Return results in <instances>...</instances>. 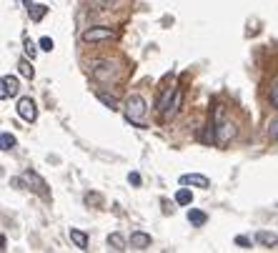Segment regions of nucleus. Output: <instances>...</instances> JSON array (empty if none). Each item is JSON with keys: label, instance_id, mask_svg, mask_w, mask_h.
I'll use <instances>...</instances> for the list:
<instances>
[{"label": "nucleus", "instance_id": "nucleus-1", "mask_svg": "<svg viewBox=\"0 0 278 253\" xmlns=\"http://www.w3.org/2000/svg\"><path fill=\"white\" fill-rule=\"evenodd\" d=\"M146 100H143V95L133 93L128 95V100H125V121L130 123V126L135 128H146L143 126V116H146Z\"/></svg>", "mask_w": 278, "mask_h": 253}, {"label": "nucleus", "instance_id": "nucleus-2", "mask_svg": "<svg viewBox=\"0 0 278 253\" xmlns=\"http://www.w3.org/2000/svg\"><path fill=\"white\" fill-rule=\"evenodd\" d=\"M116 38V31L113 28H105V25H93L88 31H83L80 40L86 45H98V43H105V40H113Z\"/></svg>", "mask_w": 278, "mask_h": 253}, {"label": "nucleus", "instance_id": "nucleus-3", "mask_svg": "<svg viewBox=\"0 0 278 253\" xmlns=\"http://www.w3.org/2000/svg\"><path fill=\"white\" fill-rule=\"evenodd\" d=\"M18 116H20L25 123H33V121L38 118V105H35L33 98H20V100H18Z\"/></svg>", "mask_w": 278, "mask_h": 253}, {"label": "nucleus", "instance_id": "nucleus-4", "mask_svg": "<svg viewBox=\"0 0 278 253\" xmlns=\"http://www.w3.org/2000/svg\"><path fill=\"white\" fill-rule=\"evenodd\" d=\"M91 73L95 80H110L116 75V65L110 63V61H98V63H93Z\"/></svg>", "mask_w": 278, "mask_h": 253}, {"label": "nucleus", "instance_id": "nucleus-5", "mask_svg": "<svg viewBox=\"0 0 278 253\" xmlns=\"http://www.w3.org/2000/svg\"><path fill=\"white\" fill-rule=\"evenodd\" d=\"M233 135H236V126H233L231 121H226V118H223L220 123H216V143H218V146H226Z\"/></svg>", "mask_w": 278, "mask_h": 253}, {"label": "nucleus", "instance_id": "nucleus-6", "mask_svg": "<svg viewBox=\"0 0 278 253\" xmlns=\"http://www.w3.org/2000/svg\"><path fill=\"white\" fill-rule=\"evenodd\" d=\"M23 178L28 181V186H31V188L35 190L38 195H43V198H50V193H48V188H45V181H43V178H40L35 171H31V168H28V171L23 173Z\"/></svg>", "mask_w": 278, "mask_h": 253}, {"label": "nucleus", "instance_id": "nucleus-7", "mask_svg": "<svg viewBox=\"0 0 278 253\" xmlns=\"http://www.w3.org/2000/svg\"><path fill=\"white\" fill-rule=\"evenodd\" d=\"M0 98L3 100H8V98H15L18 91H20V86H18V78L15 75H3V80H0Z\"/></svg>", "mask_w": 278, "mask_h": 253}, {"label": "nucleus", "instance_id": "nucleus-8", "mask_svg": "<svg viewBox=\"0 0 278 253\" xmlns=\"http://www.w3.org/2000/svg\"><path fill=\"white\" fill-rule=\"evenodd\" d=\"M128 243H130V248H135V251H146V248H151L153 238H151L148 233H143V231H133L130 238H128Z\"/></svg>", "mask_w": 278, "mask_h": 253}, {"label": "nucleus", "instance_id": "nucleus-9", "mask_svg": "<svg viewBox=\"0 0 278 253\" xmlns=\"http://www.w3.org/2000/svg\"><path fill=\"white\" fill-rule=\"evenodd\" d=\"M181 186H196V188H211V181L201 173H185L181 176Z\"/></svg>", "mask_w": 278, "mask_h": 253}, {"label": "nucleus", "instance_id": "nucleus-10", "mask_svg": "<svg viewBox=\"0 0 278 253\" xmlns=\"http://www.w3.org/2000/svg\"><path fill=\"white\" fill-rule=\"evenodd\" d=\"M256 241L261 246H266V248H278V233H271V231H258Z\"/></svg>", "mask_w": 278, "mask_h": 253}, {"label": "nucleus", "instance_id": "nucleus-11", "mask_svg": "<svg viewBox=\"0 0 278 253\" xmlns=\"http://www.w3.org/2000/svg\"><path fill=\"white\" fill-rule=\"evenodd\" d=\"M68 236H70V241L75 243V248H80V251H86V248H88V233H83L80 228H70V231H68Z\"/></svg>", "mask_w": 278, "mask_h": 253}, {"label": "nucleus", "instance_id": "nucleus-12", "mask_svg": "<svg viewBox=\"0 0 278 253\" xmlns=\"http://www.w3.org/2000/svg\"><path fill=\"white\" fill-rule=\"evenodd\" d=\"M128 246H130V243L125 241L123 233H110V236H108V248H110V251H125Z\"/></svg>", "mask_w": 278, "mask_h": 253}, {"label": "nucleus", "instance_id": "nucleus-13", "mask_svg": "<svg viewBox=\"0 0 278 253\" xmlns=\"http://www.w3.org/2000/svg\"><path fill=\"white\" fill-rule=\"evenodd\" d=\"M45 13H48V5H35V3H28V15H31V20L40 23Z\"/></svg>", "mask_w": 278, "mask_h": 253}, {"label": "nucleus", "instance_id": "nucleus-14", "mask_svg": "<svg viewBox=\"0 0 278 253\" xmlns=\"http://www.w3.org/2000/svg\"><path fill=\"white\" fill-rule=\"evenodd\" d=\"M181 98H183V93H181V91H176L173 100H171V103H168V108L163 110V116H165V118H173V116L178 113V108H181Z\"/></svg>", "mask_w": 278, "mask_h": 253}, {"label": "nucleus", "instance_id": "nucleus-15", "mask_svg": "<svg viewBox=\"0 0 278 253\" xmlns=\"http://www.w3.org/2000/svg\"><path fill=\"white\" fill-rule=\"evenodd\" d=\"M176 91H178V88H173V86H171V88H165V91H163V95L158 98V105H155V108H158L160 113H163V110L168 108V103L173 100V95H176Z\"/></svg>", "mask_w": 278, "mask_h": 253}, {"label": "nucleus", "instance_id": "nucleus-16", "mask_svg": "<svg viewBox=\"0 0 278 253\" xmlns=\"http://www.w3.org/2000/svg\"><path fill=\"white\" fill-rule=\"evenodd\" d=\"M206 221H208V216L203 211H198V208H190L188 211V223L190 226H206Z\"/></svg>", "mask_w": 278, "mask_h": 253}, {"label": "nucleus", "instance_id": "nucleus-17", "mask_svg": "<svg viewBox=\"0 0 278 253\" xmlns=\"http://www.w3.org/2000/svg\"><path fill=\"white\" fill-rule=\"evenodd\" d=\"M15 146H18L15 135H13V133H8V130H3V133H0V148H3V151H13Z\"/></svg>", "mask_w": 278, "mask_h": 253}, {"label": "nucleus", "instance_id": "nucleus-18", "mask_svg": "<svg viewBox=\"0 0 278 253\" xmlns=\"http://www.w3.org/2000/svg\"><path fill=\"white\" fill-rule=\"evenodd\" d=\"M31 61H33V58H31ZM31 61H28V55H25V58L18 63V70H20V75H25L28 80H33V75H35V68L31 65Z\"/></svg>", "mask_w": 278, "mask_h": 253}, {"label": "nucleus", "instance_id": "nucleus-19", "mask_svg": "<svg viewBox=\"0 0 278 253\" xmlns=\"http://www.w3.org/2000/svg\"><path fill=\"white\" fill-rule=\"evenodd\" d=\"M176 203H178V206H190V203H193V193L188 188H181L176 193Z\"/></svg>", "mask_w": 278, "mask_h": 253}, {"label": "nucleus", "instance_id": "nucleus-20", "mask_svg": "<svg viewBox=\"0 0 278 253\" xmlns=\"http://www.w3.org/2000/svg\"><path fill=\"white\" fill-rule=\"evenodd\" d=\"M116 0H88V8L91 10H110Z\"/></svg>", "mask_w": 278, "mask_h": 253}, {"label": "nucleus", "instance_id": "nucleus-21", "mask_svg": "<svg viewBox=\"0 0 278 253\" xmlns=\"http://www.w3.org/2000/svg\"><path fill=\"white\" fill-rule=\"evenodd\" d=\"M98 100H100V103H105V108H110V110H116V108H118L116 98H113V95H108V93H98Z\"/></svg>", "mask_w": 278, "mask_h": 253}, {"label": "nucleus", "instance_id": "nucleus-22", "mask_svg": "<svg viewBox=\"0 0 278 253\" xmlns=\"http://www.w3.org/2000/svg\"><path fill=\"white\" fill-rule=\"evenodd\" d=\"M268 138H271V140H278V118H271V121H268Z\"/></svg>", "mask_w": 278, "mask_h": 253}, {"label": "nucleus", "instance_id": "nucleus-23", "mask_svg": "<svg viewBox=\"0 0 278 253\" xmlns=\"http://www.w3.org/2000/svg\"><path fill=\"white\" fill-rule=\"evenodd\" d=\"M53 48H55L53 38H40V50H53Z\"/></svg>", "mask_w": 278, "mask_h": 253}, {"label": "nucleus", "instance_id": "nucleus-24", "mask_svg": "<svg viewBox=\"0 0 278 253\" xmlns=\"http://www.w3.org/2000/svg\"><path fill=\"white\" fill-rule=\"evenodd\" d=\"M35 53H38L35 43H33V40H25V55H28V58H35Z\"/></svg>", "mask_w": 278, "mask_h": 253}, {"label": "nucleus", "instance_id": "nucleus-25", "mask_svg": "<svg viewBox=\"0 0 278 253\" xmlns=\"http://www.w3.org/2000/svg\"><path fill=\"white\" fill-rule=\"evenodd\" d=\"M236 246H241V248H251V238H246V236H236Z\"/></svg>", "mask_w": 278, "mask_h": 253}, {"label": "nucleus", "instance_id": "nucleus-26", "mask_svg": "<svg viewBox=\"0 0 278 253\" xmlns=\"http://www.w3.org/2000/svg\"><path fill=\"white\" fill-rule=\"evenodd\" d=\"M271 103H273V105L278 108V80L273 83V86H271Z\"/></svg>", "mask_w": 278, "mask_h": 253}, {"label": "nucleus", "instance_id": "nucleus-27", "mask_svg": "<svg viewBox=\"0 0 278 253\" xmlns=\"http://www.w3.org/2000/svg\"><path fill=\"white\" fill-rule=\"evenodd\" d=\"M128 181H130L133 186H141V173H135V171H133V173H128Z\"/></svg>", "mask_w": 278, "mask_h": 253}]
</instances>
